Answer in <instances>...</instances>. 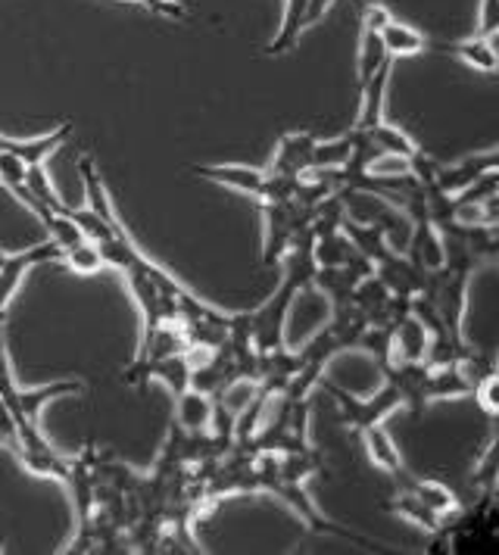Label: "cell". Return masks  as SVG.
I'll use <instances>...</instances> for the list:
<instances>
[{
  "mask_svg": "<svg viewBox=\"0 0 499 555\" xmlns=\"http://www.w3.org/2000/svg\"><path fill=\"white\" fill-rule=\"evenodd\" d=\"M316 134L309 131H294L278 141L272 156V166L266 172L284 178H299L306 169H312V151H316Z\"/></svg>",
  "mask_w": 499,
  "mask_h": 555,
  "instance_id": "cell-4",
  "label": "cell"
},
{
  "mask_svg": "<svg viewBox=\"0 0 499 555\" xmlns=\"http://www.w3.org/2000/svg\"><path fill=\"white\" fill-rule=\"evenodd\" d=\"M175 425L188 434H209L213 430V397L188 387L175 397Z\"/></svg>",
  "mask_w": 499,
  "mask_h": 555,
  "instance_id": "cell-8",
  "label": "cell"
},
{
  "mask_svg": "<svg viewBox=\"0 0 499 555\" xmlns=\"http://www.w3.org/2000/svg\"><path fill=\"white\" fill-rule=\"evenodd\" d=\"M381 41L387 48V56H415V53L427 51V38L422 31L399 23V20H391L381 28Z\"/></svg>",
  "mask_w": 499,
  "mask_h": 555,
  "instance_id": "cell-15",
  "label": "cell"
},
{
  "mask_svg": "<svg viewBox=\"0 0 499 555\" xmlns=\"http://www.w3.org/2000/svg\"><path fill=\"white\" fill-rule=\"evenodd\" d=\"M56 259H63V247L56 241H44V244L25 247L20 253L0 250V315H7V306L13 300L25 272H31L35 266H44V262H56Z\"/></svg>",
  "mask_w": 499,
  "mask_h": 555,
  "instance_id": "cell-3",
  "label": "cell"
},
{
  "mask_svg": "<svg viewBox=\"0 0 499 555\" xmlns=\"http://www.w3.org/2000/svg\"><path fill=\"white\" fill-rule=\"evenodd\" d=\"M131 3H141L144 10L150 13H156V16H163V20H188V10L178 3V0H131Z\"/></svg>",
  "mask_w": 499,
  "mask_h": 555,
  "instance_id": "cell-23",
  "label": "cell"
},
{
  "mask_svg": "<svg viewBox=\"0 0 499 555\" xmlns=\"http://www.w3.org/2000/svg\"><path fill=\"white\" fill-rule=\"evenodd\" d=\"M0 553H3V540H0Z\"/></svg>",
  "mask_w": 499,
  "mask_h": 555,
  "instance_id": "cell-28",
  "label": "cell"
},
{
  "mask_svg": "<svg viewBox=\"0 0 499 555\" xmlns=\"http://www.w3.org/2000/svg\"><path fill=\"white\" fill-rule=\"evenodd\" d=\"M128 384H148L150 378L163 380L175 397L184 393L191 387V362H188V353H172L150 362L144 369H135V372H125L123 375Z\"/></svg>",
  "mask_w": 499,
  "mask_h": 555,
  "instance_id": "cell-5",
  "label": "cell"
},
{
  "mask_svg": "<svg viewBox=\"0 0 499 555\" xmlns=\"http://www.w3.org/2000/svg\"><path fill=\"white\" fill-rule=\"evenodd\" d=\"M353 147H356V134L353 131L344 134V138L316 144V151H312V169H344L349 159H353Z\"/></svg>",
  "mask_w": 499,
  "mask_h": 555,
  "instance_id": "cell-18",
  "label": "cell"
},
{
  "mask_svg": "<svg viewBox=\"0 0 499 555\" xmlns=\"http://www.w3.org/2000/svg\"><path fill=\"white\" fill-rule=\"evenodd\" d=\"M306 7L309 0H284V23L278 28L272 44L266 48V56H281L297 48L299 35L306 31Z\"/></svg>",
  "mask_w": 499,
  "mask_h": 555,
  "instance_id": "cell-13",
  "label": "cell"
},
{
  "mask_svg": "<svg viewBox=\"0 0 499 555\" xmlns=\"http://www.w3.org/2000/svg\"><path fill=\"white\" fill-rule=\"evenodd\" d=\"M427 347H431L427 328L412 312H406L402 319L394 322V334H391V356H394V362H424L427 359Z\"/></svg>",
  "mask_w": 499,
  "mask_h": 555,
  "instance_id": "cell-7",
  "label": "cell"
},
{
  "mask_svg": "<svg viewBox=\"0 0 499 555\" xmlns=\"http://www.w3.org/2000/svg\"><path fill=\"white\" fill-rule=\"evenodd\" d=\"M362 134H369V141H372L378 151L402 153V156H412V159L422 156V147H419L402 128L394 126V122H378L372 131H362Z\"/></svg>",
  "mask_w": 499,
  "mask_h": 555,
  "instance_id": "cell-17",
  "label": "cell"
},
{
  "mask_svg": "<svg viewBox=\"0 0 499 555\" xmlns=\"http://www.w3.org/2000/svg\"><path fill=\"white\" fill-rule=\"evenodd\" d=\"M319 384L337 400V405H341V422L349 430H356V434L369 430L372 425H381L391 412H397L399 405H402V397H399V390L391 380H384L372 397H366V400L356 397V393H349L344 387H337V384H331V380H319Z\"/></svg>",
  "mask_w": 499,
  "mask_h": 555,
  "instance_id": "cell-2",
  "label": "cell"
},
{
  "mask_svg": "<svg viewBox=\"0 0 499 555\" xmlns=\"http://www.w3.org/2000/svg\"><path fill=\"white\" fill-rule=\"evenodd\" d=\"M63 262L73 269L75 275H94V272H100V269L106 266V259H103L100 247L94 244V241H88V237H85L78 247L63 253Z\"/></svg>",
  "mask_w": 499,
  "mask_h": 555,
  "instance_id": "cell-19",
  "label": "cell"
},
{
  "mask_svg": "<svg viewBox=\"0 0 499 555\" xmlns=\"http://www.w3.org/2000/svg\"><path fill=\"white\" fill-rule=\"evenodd\" d=\"M474 400L481 403V409L487 412V415H499V375L494 372V365H490V372L487 375H481L477 384H474Z\"/></svg>",
  "mask_w": 499,
  "mask_h": 555,
  "instance_id": "cell-20",
  "label": "cell"
},
{
  "mask_svg": "<svg viewBox=\"0 0 499 555\" xmlns=\"http://www.w3.org/2000/svg\"><path fill=\"white\" fill-rule=\"evenodd\" d=\"M259 203H263V228H266L263 262H266V266H278L299 234H303L306 228H312L316 206H312V203H303L297 194H294V197H278V201Z\"/></svg>",
  "mask_w": 499,
  "mask_h": 555,
  "instance_id": "cell-1",
  "label": "cell"
},
{
  "mask_svg": "<svg viewBox=\"0 0 499 555\" xmlns=\"http://www.w3.org/2000/svg\"><path fill=\"white\" fill-rule=\"evenodd\" d=\"M191 172L197 178H206V181L225 184L231 191H244L256 201H263L266 181H269V172H259V169H250V166H194Z\"/></svg>",
  "mask_w": 499,
  "mask_h": 555,
  "instance_id": "cell-6",
  "label": "cell"
},
{
  "mask_svg": "<svg viewBox=\"0 0 499 555\" xmlns=\"http://www.w3.org/2000/svg\"><path fill=\"white\" fill-rule=\"evenodd\" d=\"M359 437L366 440V453L372 459V465H378L381 472H387L391 478H397V475L406 472L402 453H399V447L394 443V437L387 434L384 425H372L369 430H362Z\"/></svg>",
  "mask_w": 499,
  "mask_h": 555,
  "instance_id": "cell-11",
  "label": "cell"
},
{
  "mask_svg": "<svg viewBox=\"0 0 499 555\" xmlns=\"http://www.w3.org/2000/svg\"><path fill=\"white\" fill-rule=\"evenodd\" d=\"M477 206H481V228L499 225V191L484 197V201H477Z\"/></svg>",
  "mask_w": 499,
  "mask_h": 555,
  "instance_id": "cell-24",
  "label": "cell"
},
{
  "mask_svg": "<svg viewBox=\"0 0 499 555\" xmlns=\"http://www.w3.org/2000/svg\"><path fill=\"white\" fill-rule=\"evenodd\" d=\"M331 3H334V0H309V7H306V28L316 26L324 13H328V7H331Z\"/></svg>",
  "mask_w": 499,
  "mask_h": 555,
  "instance_id": "cell-25",
  "label": "cell"
},
{
  "mask_svg": "<svg viewBox=\"0 0 499 555\" xmlns=\"http://www.w3.org/2000/svg\"><path fill=\"white\" fill-rule=\"evenodd\" d=\"M494 372H497V375H499V353H497V359H494Z\"/></svg>",
  "mask_w": 499,
  "mask_h": 555,
  "instance_id": "cell-26",
  "label": "cell"
},
{
  "mask_svg": "<svg viewBox=\"0 0 499 555\" xmlns=\"http://www.w3.org/2000/svg\"><path fill=\"white\" fill-rule=\"evenodd\" d=\"M391 69H394V63L387 60L362 85V109H359V119H356V131H372L378 122H384V94H387V85H391Z\"/></svg>",
  "mask_w": 499,
  "mask_h": 555,
  "instance_id": "cell-10",
  "label": "cell"
},
{
  "mask_svg": "<svg viewBox=\"0 0 499 555\" xmlns=\"http://www.w3.org/2000/svg\"><path fill=\"white\" fill-rule=\"evenodd\" d=\"M397 480L402 490L415 493L427 508H434V512H437V515H444V518H447L449 512L456 508V493L449 490L447 483H440V480L412 478V475H409V468H406L402 475H397Z\"/></svg>",
  "mask_w": 499,
  "mask_h": 555,
  "instance_id": "cell-12",
  "label": "cell"
},
{
  "mask_svg": "<svg viewBox=\"0 0 499 555\" xmlns=\"http://www.w3.org/2000/svg\"><path fill=\"white\" fill-rule=\"evenodd\" d=\"M387 512L399 515L402 521H412L415 528L427 530V533H437V530L444 528V515H437L434 508H427L415 493H409V490H402V487L397 490V496L387 503Z\"/></svg>",
  "mask_w": 499,
  "mask_h": 555,
  "instance_id": "cell-14",
  "label": "cell"
},
{
  "mask_svg": "<svg viewBox=\"0 0 499 555\" xmlns=\"http://www.w3.org/2000/svg\"><path fill=\"white\" fill-rule=\"evenodd\" d=\"M499 31V0H481L477 7V35L494 38Z\"/></svg>",
  "mask_w": 499,
  "mask_h": 555,
  "instance_id": "cell-22",
  "label": "cell"
},
{
  "mask_svg": "<svg viewBox=\"0 0 499 555\" xmlns=\"http://www.w3.org/2000/svg\"><path fill=\"white\" fill-rule=\"evenodd\" d=\"M440 51L452 53L456 60H462L474 73H484V76L499 73V56L494 51V41L490 38L472 35V38H462V41H444Z\"/></svg>",
  "mask_w": 499,
  "mask_h": 555,
  "instance_id": "cell-9",
  "label": "cell"
},
{
  "mask_svg": "<svg viewBox=\"0 0 499 555\" xmlns=\"http://www.w3.org/2000/svg\"><path fill=\"white\" fill-rule=\"evenodd\" d=\"M3 191H7V188H3V181H0V194H3Z\"/></svg>",
  "mask_w": 499,
  "mask_h": 555,
  "instance_id": "cell-27",
  "label": "cell"
},
{
  "mask_svg": "<svg viewBox=\"0 0 499 555\" xmlns=\"http://www.w3.org/2000/svg\"><path fill=\"white\" fill-rule=\"evenodd\" d=\"M25 176H28V166H25L20 156H13V153H0V181H3V188H7V191H13V188L25 184Z\"/></svg>",
  "mask_w": 499,
  "mask_h": 555,
  "instance_id": "cell-21",
  "label": "cell"
},
{
  "mask_svg": "<svg viewBox=\"0 0 499 555\" xmlns=\"http://www.w3.org/2000/svg\"><path fill=\"white\" fill-rule=\"evenodd\" d=\"M391 56H387V48H384V41H381V31H374V28L362 26V38H359V60H356V73H359V88L369 81V78L387 63Z\"/></svg>",
  "mask_w": 499,
  "mask_h": 555,
  "instance_id": "cell-16",
  "label": "cell"
}]
</instances>
